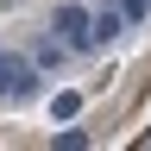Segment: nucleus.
Instances as JSON below:
<instances>
[{
  "label": "nucleus",
  "mask_w": 151,
  "mask_h": 151,
  "mask_svg": "<svg viewBox=\"0 0 151 151\" xmlns=\"http://www.w3.org/2000/svg\"><path fill=\"white\" fill-rule=\"evenodd\" d=\"M50 32L63 38L69 50H88V44H94V13H88V6H57V19H50Z\"/></svg>",
  "instance_id": "nucleus-1"
},
{
  "label": "nucleus",
  "mask_w": 151,
  "mask_h": 151,
  "mask_svg": "<svg viewBox=\"0 0 151 151\" xmlns=\"http://www.w3.org/2000/svg\"><path fill=\"white\" fill-rule=\"evenodd\" d=\"M32 63H38V57H13V50H0V94H32V88H38Z\"/></svg>",
  "instance_id": "nucleus-2"
},
{
  "label": "nucleus",
  "mask_w": 151,
  "mask_h": 151,
  "mask_svg": "<svg viewBox=\"0 0 151 151\" xmlns=\"http://www.w3.org/2000/svg\"><path fill=\"white\" fill-rule=\"evenodd\" d=\"M120 32H126V13H120V0H113L107 13H94V44H113Z\"/></svg>",
  "instance_id": "nucleus-3"
},
{
  "label": "nucleus",
  "mask_w": 151,
  "mask_h": 151,
  "mask_svg": "<svg viewBox=\"0 0 151 151\" xmlns=\"http://www.w3.org/2000/svg\"><path fill=\"white\" fill-rule=\"evenodd\" d=\"M63 50H69V44L50 32V44H38V63H44V69H57V63H63Z\"/></svg>",
  "instance_id": "nucleus-4"
},
{
  "label": "nucleus",
  "mask_w": 151,
  "mask_h": 151,
  "mask_svg": "<svg viewBox=\"0 0 151 151\" xmlns=\"http://www.w3.org/2000/svg\"><path fill=\"white\" fill-rule=\"evenodd\" d=\"M76 107H82V94H57V101H50V113H57V126H63V120H76Z\"/></svg>",
  "instance_id": "nucleus-5"
},
{
  "label": "nucleus",
  "mask_w": 151,
  "mask_h": 151,
  "mask_svg": "<svg viewBox=\"0 0 151 151\" xmlns=\"http://www.w3.org/2000/svg\"><path fill=\"white\" fill-rule=\"evenodd\" d=\"M50 145H57V151H82V145H88V132H57Z\"/></svg>",
  "instance_id": "nucleus-6"
},
{
  "label": "nucleus",
  "mask_w": 151,
  "mask_h": 151,
  "mask_svg": "<svg viewBox=\"0 0 151 151\" xmlns=\"http://www.w3.org/2000/svg\"><path fill=\"white\" fill-rule=\"evenodd\" d=\"M120 13H126V19H145V13H151V0H120Z\"/></svg>",
  "instance_id": "nucleus-7"
}]
</instances>
